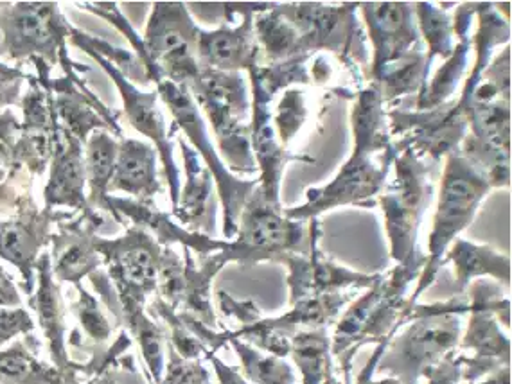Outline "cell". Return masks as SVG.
Returning <instances> with one entry per match:
<instances>
[{"label": "cell", "mask_w": 512, "mask_h": 384, "mask_svg": "<svg viewBox=\"0 0 512 384\" xmlns=\"http://www.w3.org/2000/svg\"><path fill=\"white\" fill-rule=\"evenodd\" d=\"M353 133V155L335 180L324 187L308 189L302 205L284 210L286 218L308 221L344 205L376 207V196L383 191L390 166L398 157L385 123L383 97L376 85L358 94L353 108Z\"/></svg>", "instance_id": "obj_1"}, {"label": "cell", "mask_w": 512, "mask_h": 384, "mask_svg": "<svg viewBox=\"0 0 512 384\" xmlns=\"http://www.w3.org/2000/svg\"><path fill=\"white\" fill-rule=\"evenodd\" d=\"M469 311V298L464 295L428 306L415 304L401 316L398 331L405 325L407 329L389 341L376 374H389L401 384H419L430 368L437 367L459 345L462 318Z\"/></svg>", "instance_id": "obj_2"}, {"label": "cell", "mask_w": 512, "mask_h": 384, "mask_svg": "<svg viewBox=\"0 0 512 384\" xmlns=\"http://www.w3.org/2000/svg\"><path fill=\"white\" fill-rule=\"evenodd\" d=\"M72 26L63 17L58 2H6L0 11V60L45 63L63 70V76L83 81L89 67L69 56L67 42Z\"/></svg>", "instance_id": "obj_3"}, {"label": "cell", "mask_w": 512, "mask_h": 384, "mask_svg": "<svg viewBox=\"0 0 512 384\" xmlns=\"http://www.w3.org/2000/svg\"><path fill=\"white\" fill-rule=\"evenodd\" d=\"M491 191L493 189L486 175L473 166L468 158L462 157L460 149L448 155L441 180L439 203L433 216L426 266L417 279V288L408 297L403 315L417 304L419 297L435 282L451 243L459 239L460 232L471 225L480 203Z\"/></svg>", "instance_id": "obj_4"}, {"label": "cell", "mask_w": 512, "mask_h": 384, "mask_svg": "<svg viewBox=\"0 0 512 384\" xmlns=\"http://www.w3.org/2000/svg\"><path fill=\"white\" fill-rule=\"evenodd\" d=\"M320 241V221H295L284 216L283 207L272 205L259 189L250 194L238 221V234L221 250L223 262L256 264L279 262L284 255L309 254Z\"/></svg>", "instance_id": "obj_5"}, {"label": "cell", "mask_w": 512, "mask_h": 384, "mask_svg": "<svg viewBox=\"0 0 512 384\" xmlns=\"http://www.w3.org/2000/svg\"><path fill=\"white\" fill-rule=\"evenodd\" d=\"M187 88L211 123L227 169L230 167L238 175L256 173L250 124L247 126L252 110L243 76L239 72L202 69Z\"/></svg>", "instance_id": "obj_6"}, {"label": "cell", "mask_w": 512, "mask_h": 384, "mask_svg": "<svg viewBox=\"0 0 512 384\" xmlns=\"http://www.w3.org/2000/svg\"><path fill=\"white\" fill-rule=\"evenodd\" d=\"M96 250L119 302L117 325L146 313V302L159 289L162 246L142 228L130 227L115 239L96 237Z\"/></svg>", "instance_id": "obj_7"}, {"label": "cell", "mask_w": 512, "mask_h": 384, "mask_svg": "<svg viewBox=\"0 0 512 384\" xmlns=\"http://www.w3.org/2000/svg\"><path fill=\"white\" fill-rule=\"evenodd\" d=\"M394 169V180L378 196L385 214L390 257L398 264H407L423 257L417 250V237L424 212L432 203V167L407 148L399 151Z\"/></svg>", "instance_id": "obj_8"}, {"label": "cell", "mask_w": 512, "mask_h": 384, "mask_svg": "<svg viewBox=\"0 0 512 384\" xmlns=\"http://www.w3.org/2000/svg\"><path fill=\"white\" fill-rule=\"evenodd\" d=\"M155 85H157L155 90L162 99V103L168 106L169 112L173 115V128L169 130V137L173 139L178 130L184 131L189 137L193 149L200 155V158H204L205 167L211 171L212 178L218 185L221 210H223V237L230 241L238 234L241 210L259 182L257 180H239L238 176L232 175L227 166L223 164L218 151L214 149L209 140L204 117L200 114V108L196 106L189 88L164 78L159 79Z\"/></svg>", "instance_id": "obj_9"}, {"label": "cell", "mask_w": 512, "mask_h": 384, "mask_svg": "<svg viewBox=\"0 0 512 384\" xmlns=\"http://www.w3.org/2000/svg\"><path fill=\"white\" fill-rule=\"evenodd\" d=\"M36 289L29 297L27 304L36 313L38 323L42 327L47 352L54 367L60 368L65 374H85L96 377L105 372L106 368L114 367L123 361V354L132 347V336L128 332L121 331L114 343L108 347H101L90 354L89 361L78 363L69 356L67 350V323H65V306H63L62 288L60 282L54 279L53 266H51V254L45 250L36 262Z\"/></svg>", "instance_id": "obj_10"}, {"label": "cell", "mask_w": 512, "mask_h": 384, "mask_svg": "<svg viewBox=\"0 0 512 384\" xmlns=\"http://www.w3.org/2000/svg\"><path fill=\"white\" fill-rule=\"evenodd\" d=\"M196 26L184 2H155L142 42L160 76L189 87L200 74L196 60Z\"/></svg>", "instance_id": "obj_11"}, {"label": "cell", "mask_w": 512, "mask_h": 384, "mask_svg": "<svg viewBox=\"0 0 512 384\" xmlns=\"http://www.w3.org/2000/svg\"><path fill=\"white\" fill-rule=\"evenodd\" d=\"M182 250L184 257H180L171 246H162L157 297L175 311L195 316L196 320L218 329L220 323L212 309L211 286L225 262L220 252L205 257L198 255L196 259L195 252L189 248Z\"/></svg>", "instance_id": "obj_12"}, {"label": "cell", "mask_w": 512, "mask_h": 384, "mask_svg": "<svg viewBox=\"0 0 512 384\" xmlns=\"http://www.w3.org/2000/svg\"><path fill=\"white\" fill-rule=\"evenodd\" d=\"M360 4L327 8L317 2L275 4V9L292 24L301 38V56L309 58L317 51H331L349 63V54L362 45V31L356 22Z\"/></svg>", "instance_id": "obj_13"}, {"label": "cell", "mask_w": 512, "mask_h": 384, "mask_svg": "<svg viewBox=\"0 0 512 384\" xmlns=\"http://www.w3.org/2000/svg\"><path fill=\"white\" fill-rule=\"evenodd\" d=\"M65 212L38 207L35 198H27L20 209L0 221V259L17 268L22 291L31 297L36 289V262L51 245L53 225Z\"/></svg>", "instance_id": "obj_14"}, {"label": "cell", "mask_w": 512, "mask_h": 384, "mask_svg": "<svg viewBox=\"0 0 512 384\" xmlns=\"http://www.w3.org/2000/svg\"><path fill=\"white\" fill-rule=\"evenodd\" d=\"M390 137L401 135L394 146L399 151L412 149L417 157L428 153L439 162L442 157L459 151L468 130L466 114L460 110L457 101L437 106L423 112H389Z\"/></svg>", "instance_id": "obj_15"}, {"label": "cell", "mask_w": 512, "mask_h": 384, "mask_svg": "<svg viewBox=\"0 0 512 384\" xmlns=\"http://www.w3.org/2000/svg\"><path fill=\"white\" fill-rule=\"evenodd\" d=\"M94 62L98 63L101 69L112 78L115 87L119 88L121 97H123L124 115L128 123L132 124L133 130L139 131L144 137L155 142V149L160 153V162L164 169V178L169 187V196H171V214L177 210L178 196H180V171H178L173 148L175 140L169 137L168 126L164 114L159 108V94L157 90L151 92H142L139 88L132 85L128 79L124 78L119 70L115 69L112 63L105 60L103 56L96 53H87Z\"/></svg>", "instance_id": "obj_16"}, {"label": "cell", "mask_w": 512, "mask_h": 384, "mask_svg": "<svg viewBox=\"0 0 512 384\" xmlns=\"http://www.w3.org/2000/svg\"><path fill=\"white\" fill-rule=\"evenodd\" d=\"M105 223L98 210L89 214L65 212L51 234V266L54 279L60 284H83V279L103 268L101 255L96 250V237Z\"/></svg>", "instance_id": "obj_17"}, {"label": "cell", "mask_w": 512, "mask_h": 384, "mask_svg": "<svg viewBox=\"0 0 512 384\" xmlns=\"http://www.w3.org/2000/svg\"><path fill=\"white\" fill-rule=\"evenodd\" d=\"M365 26L369 29L374 44V62L371 78H374L389 63L398 62L410 53H415L421 40L415 24L414 4L410 2H363Z\"/></svg>", "instance_id": "obj_18"}, {"label": "cell", "mask_w": 512, "mask_h": 384, "mask_svg": "<svg viewBox=\"0 0 512 384\" xmlns=\"http://www.w3.org/2000/svg\"><path fill=\"white\" fill-rule=\"evenodd\" d=\"M250 83H252V92H254L252 121H250V144H252V153L256 158V164L261 169V176L257 180L259 182L257 189L268 203L281 207L279 187H281L284 166L293 160L308 162V164H315V160L309 157L290 155L277 142L274 117L270 112V101L274 96H270L254 76H250Z\"/></svg>", "instance_id": "obj_19"}, {"label": "cell", "mask_w": 512, "mask_h": 384, "mask_svg": "<svg viewBox=\"0 0 512 384\" xmlns=\"http://www.w3.org/2000/svg\"><path fill=\"white\" fill-rule=\"evenodd\" d=\"M268 8H272V4H247V11H234L243 15L239 26L223 24L216 31L200 29L196 40V60L200 69L239 72L259 63L254 17Z\"/></svg>", "instance_id": "obj_20"}, {"label": "cell", "mask_w": 512, "mask_h": 384, "mask_svg": "<svg viewBox=\"0 0 512 384\" xmlns=\"http://www.w3.org/2000/svg\"><path fill=\"white\" fill-rule=\"evenodd\" d=\"M279 264L288 268L292 304L304 298L344 293V289L349 288L369 289L383 277V273L369 275L338 266L322 255L318 243L313 245L309 254L284 255Z\"/></svg>", "instance_id": "obj_21"}, {"label": "cell", "mask_w": 512, "mask_h": 384, "mask_svg": "<svg viewBox=\"0 0 512 384\" xmlns=\"http://www.w3.org/2000/svg\"><path fill=\"white\" fill-rule=\"evenodd\" d=\"M29 90L20 99L22 123L18 135V158L29 175L42 176L53 157L58 121L53 108V94L40 85L36 76L27 78Z\"/></svg>", "instance_id": "obj_22"}, {"label": "cell", "mask_w": 512, "mask_h": 384, "mask_svg": "<svg viewBox=\"0 0 512 384\" xmlns=\"http://www.w3.org/2000/svg\"><path fill=\"white\" fill-rule=\"evenodd\" d=\"M44 187V207L51 210L69 209L89 214L92 207L87 198L85 144L58 126L54 139L53 157Z\"/></svg>", "instance_id": "obj_23"}, {"label": "cell", "mask_w": 512, "mask_h": 384, "mask_svg": "<svg viewBox=\"0 0 512 384\" xmlns=\"http://www.w3.org/2000/svg\"><path fill=\"white\" fill-rule=\"evenodd\" d=\"M469 315L459 345L462 350H473V356H460L462 383H477L482 377L511 367V338L505 336L496 316L484 307L471 306Z\"/></svg>", "instance_id": "obj_24"}, {"label": "cell", "mask_w": 512, "mask_h": 384, "mask_svg": "<svg viewBox=\"0 0 512 384\" xmlns=\"http://www.w3.org/2000/svg\"><path fill=\"white\" fill-rule=\"evenodd\" d=\"M106 212H110L119 223L128 219L132 227L142 228L150 234L160 246L182 245V248H189L200 257L221 252L227 241H214L212 237L191 232L187 228L180 227L173 221V216L168 212L155 207V203H142L137 200H126V198H115L108 194L106 198Z\"/></svg>", "instance_id": "obj_25"}, {"label": "cell", "mask_w": 512, "mask_h": 384, "mask_svg": "<svg viewBox=\"0 0 512 384\" xmlns=\"http://www.w3.org/2000/svg\"><path fill=\"white\" fill-rule=\"evenodd\" d=\"M182 149L184 167H186V185L180 189L177 210L171 214L180 227H187L191 232H200L211 237L214 230V212H212V178L211 171L202 164V158L186 140L178 139Z\"/></svg>", "instance_id": "obj_26"}, {"label": "cell", "mask_w": 512, "mask_h": 384, "mask_svg": "<svg viewBox=\"0 0 512 384\" xmlns=\"http://www.w3.org/2000/svg\"><path fill=\"white\" fill-rule=\"evenodd\" d=\"M126 192L132 200L151 203L162 192L157 169V149L137 139H121L108 194Z\"/></svg>", "instance_id": "obj_27"}, {"label": "cell", "mask_w": 512, "mask_h": 384, "mask_svg": "<svg viewBox=\"0 0 512 384\" xmlns=\"http://www.w3.org/2000/svg\"><path fill=\"white\" fill-rule=\"evenodd\" d=\"M477 15V4L468 2L462 4L459 11L453 18V33L459 36V44L455 45L453 53L437 74L433 76L432 81L426 83V87L419 92L417 97V110H432L437 106L446 105L448 99L453 96L455 88L459 87L460 79L466 72L468 65L469 49H471V40H469V29L473 26V18Z\"/></svg>", "instance_id": "obj_28"}, {"label": "cell", "mask_w": 512, "mask_h": 384, "mask_svg": "<svg viewBox=\"0 0 512 384\" xmlns=\"http://www.w3.org/2000/svg\"><path fill=\"white\" fill-rule=\"evenodd\" d=\"M38 349L33 334L0 349V384H81L76 374H65L38 358Z\"/></svg>", "instance_id": "obj_29"}, {"label": "cell", "mask_w": 512, "mask_h": 384, "mask_svg": "<svg viewBox=\"0 0 512 384\" xmlns=\"http://www.w3.org/2000/svg\"><path fill=\"white\" fill-rule=\"evenodd\" d=\"M446 261L455 268L459 295H464L469 284L480 277H493L505 286L511 284V257L496 252L491 246L473 245L468 239H455L446 252Z\"/></svg>", "instance_id": "obj_30"}, {"label": "cell", "mask_w": 512, "mask_h": 384, "mask_svg": "<svg viewBox=\"0 0 512 384\" xmlns=\"http://www.w3.org/2000/svg\"><path fill=\"white\" fill-rule=\"evenodd\" d=\"M353 302L351 293H329L320 297L304 298L292 304V309L277 318H259L257 322L272 331H279L293 338L297 332L322 329L335 322L340 311Z\"/></svg>", "instance_id": "obj_31"}, {"label": "cell", "mask_w": 512, "mask_h": 384, "mask_svg": "<svg viewBox=\"0 0 512 384\" xmlns=\"http://www.w3.org/2000/svg\"><path fill=\"white\" fill-rule=\"evenodd\" d=\"M119 142L108 130H94L85 142V171H87V198L98 212H106L108 185L114 176Z\"/></svg>", "instance_id": "obj_32"}, {"label": "cell", "mask_w": 512, "mask_h": 384, "mask_svg": "<svg viewBox=\"0 0 512 384\" xmlns=\"http://www.w3.org/2000/svg\"><path fill=\"white\" fill-rule=\"evenodd\" d=\"M478 15V29L475 33V49H477V63L475 69L471 70L466 85H464V92L462 97L457 101L460 110L464 112L466 106L469 105L471 97L475 88L480 83V76L482 72L489 67L491 63V53L496 45L505 44L511 38V27H509V20L500 17L498 11H495V4H487V2H478L477 4Z\"/></svg>", "instance_id": "obj_33"}, {"label": "cell", "mask_w": 512, "mask_h": 384, "mask_svg": "<svg viewBox=\"0 0 512 384\" xmlns=\"http://www.w3.org/2000/svg\"><path fill=\"white\" fill-rule=\"evenodd\" d=\"M290 354L295 367L301 370L304 384H322L335 370L327 327L297 332L292 338Z\"/></svg>", "instance_id": "obj_34"}, {"label": "cell", "mask_w": 512, "mask_h": 384, "mask_svg": "<svg viewBox=\"0 0 512 384\" xmlns=\"http://www.w3.org/2000/svg\"><path fill=\"white\" fill-rule=\"evenodd\" d=\"M254 31L265 47L266 58L272 63H283L301 56V38L297 29L275 9H266L254 17Z\"/></svg>", "instance_id": "obj_35"}, {"label": "cell", "mask_w": 512, "mask_h": 384, "mask_svg": "<svg viewBox=\"0 0 512 384\" xmlns=\"http://www.w3.org/2000/svg\"><path fill=\"white\" fill-rule=\"evenodd\" d=\"M428 74L430 67L426 63V54L415 51L398 62L383 67L372 81L380 88L385 103L414 92H421L428 83Z\"/></svg>", "instance_id": "obj_36"}, {"label": "cell", "mask_w": 512, "mask_h": 384, "mask_svg": "<svg viewBox=\"0 0 512 384\" xmlns=\"http://www.w3.org/2000/svg\"><path fill=\"white\" fill-rule=\"evenodd\" d=\"M229 343L241 361V374L250 383L295 384V372L284 358L266 354L239 338H230Z\"/></svg>", "instance_id": "obj_37"}, {"label": "cell", "mask_w": 512, "mask_h": 384, "mask_svg": "<svg viewBox=\"0 0 512 384\" xmlns=\"http://www.w3.org/2000/svg\"><path fill=\"white\" fill-rule=\"evenodd\" d=\"M414 8L419 35L423 36L424 42L428 44V54H426L428 67H432L435 56L448 60L455 49L453 45L455 33H453L450 15L430 2H419L414 4Z\"/></svg>", "instance_id": "obj_38"}, {"label": "cell", "mask_w": 512, "mask_h": 384, "mask_svg": "<svg viewBox=\"0 0 512 384\" xmlns=\"http://www.w3.org/2000/svg\"><path fill=\"white\" fill-rule=\"evenodd\" d=\"M69 42L76 45L83 53H96L112 63L115 69L123 74L132 85H148L151 83L148 70L144 67L141 58L135 53H128L123 49H117L115 45L99 40L96 36H90L78 27L72 26Z\"/></svg>", "instance_id": "obj_39"}, {"label": "cell", "mask_w": 512, "mask_h": 384, "mask_svg": "<svg viewBox=\"0 0 512 384\" xmlns=\"http://www.w3.org/2000/svg\"><path fill=\"white\" fill-rule=\"evenodd\" d=\"M132 334L133 340L141 347L142 358L148 367V377L151 384H160L166 372V356H164V341L166 332L155 322L148 313L133 316L132 320L123 325Z\"/></svg>", "instance_id": "obj_40"}, {"label": "cell", "mask_w": 512, "mask_h": 384, "mask_svg": "<svg viewBox=\"0 0 512 384\" xmlns=\"http://www.w3.org/2000/svg\"><path fill=\"white\" fill-rule=\"evenodd\" d=\"M33 180L17 153L0 151V214L13 216L33 196Z\"/></svg>", "instance_id": "obj_41"}, {"label": "cell", "mask_w": 512, "mask_h": 384, "mask_svg": "<svg viewBox=\"0 0 512 384\" xmlns=\"http://www.w3.org/2000/svg\"><path fill=\"white\" fill-rule=\"evenodd\" d=\"M76 291H78V298L72 300L71 311L85 332V338L89 340L85 350L92 354L94 350L101 349L106 341L110 340L112 323L108 322L98 298L83 288V284L76 286Z\"/></svg>", "instance_id": "obj_42"}, {"label": "cell", "mask_w": 512, "mask_h": 384, "mask_svg": "<svg viewBox=\"0 0 512 384\" xmlns=\"http://www.w3.org/2000/svg\"><path fill=\"white\" fill-rule=\"evenodd\" d=\"M275 126L281 144H286L297 131L301 130L302 123L306 121V103L299 90H286L281 103L277 106Z\"/></svg>", "instance_id": "obj_43"}, {"label": "cell", "mask_w": 512, "mask_h": 384, "mask_svg": "<svg viewBox=\"0 0 512 384\" xmlns=\"http://www.w3.org/2000/svg\"><path fill=\"white\" fill-rule=\"evenodd\" d=\"M160 384H212L209 372L200 359L180 358L168 343V363Z\"/></svg>", "instance_id": "obj_44"}, {"label": "cell", "mask_w": 512, "mask_h": 384, "mask_svg": "<svg viewBox=\"0 0 512 384\" xmlns=\"http://www.w3.org/2000/svg\"><path fill=\"white\" fill-rule=\"evenodd\" d=\"M33 332L35 320L24 307H0V347L18 336H29Z\"/></svg>", "instance_id": "obj_45"}, {"label": "cell", "mask_w": 512, "mask_h": 384, "mask_svg": "<svg viewBox=\"0 0 512 384\" xmlns=\"http://www.w3.org/2000/svg\"><path fill=\"white\" fill-rule=\"evenodd\" d=\"M480 81L495 88L496 94L502 101L511 103V49L509 47L504 53L498 54L495 62L489 63V67L482 72Z\"/></svg>", "instance_id": "obj_46"}, {"label": "cell", "mask_w": 512, "mask_h": 384, "mask_svg": "<svg viewBox=\"0 0 512 384\" xmlns=\"http://www.w3.org/2000/svg\"><path fill=\"white\" fill-rule=\"evenodd\" d=\"M426 384H460L462 383V361L460 354L450 352L437 367L430 368L424 374Z\"/></svg>", "instance_id": "obj_47"}, {"label": "cell", "mask_w": 512, "mask_h": 384, "mask_svg": "<svg viewBox=\"0 0 512 384\" xmlns=\"http://www.w3.org/2000/svg\"><path fill=\"white\" fill-rule=\"evenodd\" d=\"M218 300H220V309L227 316H234L236 320H239L241 325H248V323H254L261 318V311L256 306V302L252 300H243L238 302L234 298L230 297L229 293L220 291L218 293Z\"/></svg>", "instance_id": "obj_48"}, {"label": "cell", "mask_w": 512, "mask_h": 384, "mask_svg": "<svg viewBox=\"0 0 512 384\" xmlns=\"http://www.w3.org/2000/svg\"><path fill=\"white\" fill-rule=\"evenodd\" d=\"M205 358L209 359L218 377V383L220 384H248L247 379L241 374V370L236 367H230L227 363H223L214 352L207 354Z\"/></svg>", "instance_id": "obj_49"}, {"label": "cell", "mask_w": 512, "mask_h": 384, "mask_svg": "<svg viewBox=\"0 0 512 384\" xmlns=\"http://www.w3.org/2000/svg\"><path fill=\"white\" fill-rule=\"evenodd\" d=\"M20 306H22V297H20L17 284L8 271L0 266V307Z\"/></svg>", "instance_id": "obj_50"}, {"label": "cell", "mask_w": 512, "mask_h": 384, "mask_svg": "<svg viewBox=\"0 0 512 384\" xmlns=\"http://www.w3.org/2000/svg\"><path fill=\"white\" fill-rule=\"evenodd\" d=\"M387 345H389V341H381V343H378L376 352L372 354V358L369 359L367 365L363 367L362 374L358 377V383L356 384H401L398 379H394V377H385V379H381V381H372V376L376 374V365H378V361H380L381 354L387 349Z\"/></svg>", "instance_id": "obj_51"}, {"label": "cell", "mask_w": 512, "mask_h": 384, "mask_svg": "<svg viewBox=\"0 0 512 384\" xmlns=\"http://www.w3.org/2000/svg\"><path fill=\"white\" fill-rule=\"evenodd\" d=\"M24 79H0V108L20 105V90Z\"/></svg>", "instance_id": "obj_52"}, {"label": "cell", "mask_w": 512, "mask_h": 384, "mask_svg": "<svg viewBox=\"0 0 512 384\" xmlns=\"http://www.w3.org/2000/svg\"><path fill=\"white\" fill-rule=\"evenodd\" d=\"M128 363H133L132 358H123L121 363H117L114 367L106 368L105 372H101L99 376L90 377L89 383L87 384H117V377H119V370L124 367V365H128Z\"/></svg>", "instance_id": "obj_53"}, {"label": "cell", "mask_w": 512, "mask_h": 384, "mask_svg": "<svg viewBox=\"0 0 512 384\" xmlns=\"http://www.w3.org/2000/svg\"><path fill=\"white\" fill-rule=\"evenodd\" d=\"M29 74L18 67H9L6 63L0 62V79H24L27 81Z\"/></svg>", "instance_id": "obj_54"}, {"label": "cell", "mask_w": 512, "mask_h": 384, "mask_svg": "<svg viewBox=\"0 0 512 384\" xmlns=\"http://www.w3.org/2000/svg\"><path fill=\"white\" fill-rule=\"evenodd\" d=\"M329 74H331V70H329V65H327L326 60L324 58H318L317 62H315V67H313V76H315V81L317 83H324L329 78Z\"/></svg>", "instance_id": "obj_55"}, {"label": "cell", "mask_w": 512, "mask_h": 384, "mask_svg": "<svg viewBox=\"0 0 512 384\" xmlns=\"http://www.w3.org/2000/svg\"><path fill=\"white\" fill-rule=\"evenodd\" d=\"M4 6H6V2H0V11H2V8H4Z\"/></svg>", "instance_id": "obj_56"}, {"label": "cell", "mask_w": 512, "mask_h": 384, "mask_svg": "<svg viewBox=\"0 0 512 384\" xmlns=\"http://www.w3.org/2000/svg\"><path fill=\"white\" fill-rule=\"evenodd\" d=\"M85 384H87V383H85Z\"/></svg>", "instance_id": "obj_57"}]
</instances>
